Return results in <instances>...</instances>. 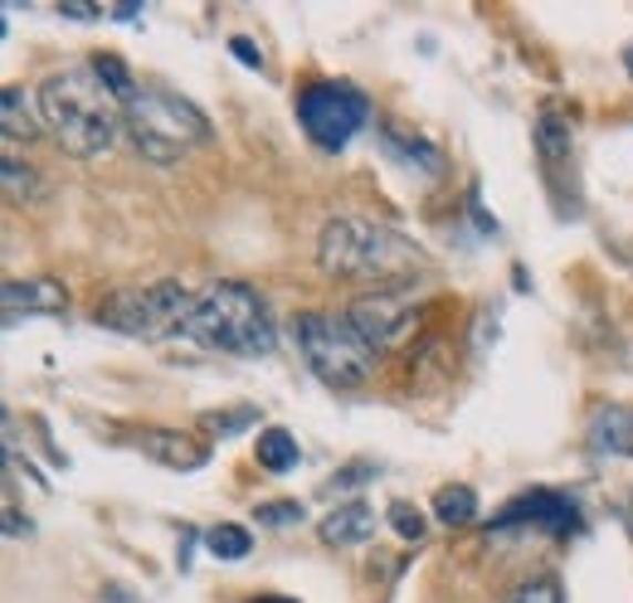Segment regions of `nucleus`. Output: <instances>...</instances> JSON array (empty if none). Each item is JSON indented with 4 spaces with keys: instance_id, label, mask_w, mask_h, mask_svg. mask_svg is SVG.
<instances>
[{
    "instance_id": "28",
    "label": "nucleus",
    "mask_w": 633,
    "mask_h": 603,
    "mask_svg": "<svg viewBox=\"0 0 633 603\" xmlns=\"http://www.w3.org/2000/svg\"><path fill=\"white\" fill-rule=\"evenodd\" d=\"M59 15H69V20H103V6H59Z\"/></svg>"
},
{
    "instance_id": "21",
    "label": "nucleus",
    "mask_w": 633,
    "mask_h": 603,
    "mask_svg": "<svg viewBox=\"0 0 633 603\" xmlns=\"http://www.w3.org/2000/svg\"><path fill=\"white\" fill-rule=\"evenodd\" d=\"M89 64H93L97 73H103V83H107V89H113V93L122 97V103H132V93H137V83H132V73H127V64H122L117 54H97V59H89Z\"/></svg>"
},
{
    "instance_id": "18",
    "label": "nucleus",
    "mask_w": 633,
    "mask_h": 603,
    "mask_svg": "<svg viewBox=\"0 0 633 603\" xmlns=\"http://www.w3.org/2000/svg\"><path fill=\"white\" fill-rule=\"evenodd\" d=\"M434 516L444 526H468L473 516H478V491L473 487H444L434 497Z\"/></svg>"
},
{
    "instance_id": "9",
    "label": "nucleus",
    "mask_w": 633,
    "mask_h": 603,
    "mask_svg": "<svg viewBox=\"0 0 633 603\" xmlns=\"http://www.w3.org/2000/svg\"><path fill=\"white\" fill-rule=\"evenodd\" d=\"M0 302H6V322H15V316H64L69 292L59 278L34 273V278H6Z\"/></svg>"
},
{
    "instance_id": "16",
    "label": "nucleus",
    "mask_w": 633,
    "mask_h": 603,
    "mask_svg": "<svg viewBox=\"0 0 633 603\" xmlns=\"http://www.w3.org/2000/svg\"><path fill=\"white\" fill-rule=\"evenodd\" d=\"M259 467H268V472H292V467H298V438H292L288 428H263Z\"/></svg>"
},
{
    "instance_id": "26",
    "label": "nucleus",
    "mask_w": 633,
    "mask_h": 603,
    "mask_svg": "<svg viewBox=\"0 0 633 603\" xmlns=\"http://www.w3.org/2000/svg\"><path fill=\"white\" fill-rule=\"evenodd\" d=\"M229 49H235V59H239V64H249V69H263V54H259V49H253L249 40H243V34H235V40H229Z\"/></svg>"
},
{
    "instance_id": "12",
    "label": "nucleus",
    "mask_w": 633,
    "mask_h": 603,
    "mask_svg": "<svg viewBox=\"0 0 633 603\" xmlns=\"http://www.w3.org/2000/svg\"><path fill=\"white\" fill-rule=\"evenodd\" d=\"M590 448L609 458H633V404H604L590 418Z\"/></svg>"
},
{
    "instance_id": "25",
    "label": "nucleus",
    "mask_w": 633,
    "mask_h": 603,
    "mask_svg": "<svg viewBox=\"0 0 633 603\" xmlns=\"http://www.w3.org/2000/svg\"><path fill=\"white\" fill-rule=\"evenodd\" d=\"M259 521L263 526H292V521H302V507L298 501H268V507H259Z\"/></svg>"
},
{
    "instance_id": "17",
    "label": "nucleus",
    "mask_w": 633,
    "mask_h": 603,
    "mask_svg": "<svg viewBox=\"0 0 633 603\" xmlns=\"http://www.w3.org/2000/svg\"><path fill=\"white\" fill-rule=\"evenodd\" d=\"M536 142H541V156L551 166L570 162V152H575V142H570V122L556 117V113H541V122H536Z\"/></svg>"
},
{
    "instance_id": "15",
    "label": "nucleus",
    "mask_w": 633,
    "mask_h": 603,
    "mask_svg": "<svg viewBox=\"0 0 633 603\" xmlns=\"http://www.w3.org/2000/svg\"><path fill=\"white\" fill-rule=\"evenodd\" d=\"M385 146H390V156H399L405 166H419L424 176H438V170H444V162H438V152L429 142L409 137V132H399V127H385Z\"/></svg>"
},
{
    "instance_id": "4",
    "label": "nucleus",
    "mask_w": 633,
    "mask_h": 603,
    "mask_svg": "<svg viewBox=\"0 0 633 603\" xmlns=\"http://www.w3.org/2000/svg\"><path fill=\"white\" fill-rule=\"evenodd\" d=\"M127 132L137 142V152L156 166H170L190 152V146L210 142V122L190 103V97L162 89V83H146L132 93L127 103Z\"/></svg>"
},
{
    "instance_id": "13",
    "label": "nucleus",
    "mask_w": 633,
    "mask_h": 603,
    "mask_svg": "<svg viewBox=\"0 0 633 603\" xmlns=\"http://www.w3.org/2000/svg\"><path fill=\"white\" fill-rule=\"evenodd\" d=\"M0 127H6V142H30L44 132V113H40V93H24L10 83L6 97H0Z\"/></svg>"
},
{
    "instance_id": "31",
    "label": "nucleus",
    "mask_w": 633,
    "mask_h": 603,
    "mask_svg": "<svg viewBox=\"0 0 633 603\" xmlns=\"http://www.w3.org/2000/svg\"><path fill=\"white\" fill-rule=\"evenodd\" d=\"M253 603H288V599H253Z\"/></svg>"
},
{
    "instance_id": "11",
    "label": "nucleus",
    "mask_w": 633,
    "mask_h": 603,
    "mask_svg": "<svg viewBox=\"0 0 633 603\" xmlns=\"http://www.w3.org/2000/svg\"><path fill=\"white\" fill-rule=\"evenodd\" d=\"M517 521H546L551 531H575L580 516H575V501L556 497V491H531V497H517L497 516V526H517Z\"/></svg>"
},
{
    "instance_id": "27",
    "label": "nucleus",
    "mask_w": 633,
    "mask_h": 603,
    "mask_svg": "<svg viewBox=\"0 0 633 603\" xmlns=\"http://www.w3.org/2000/svg\"><path fill=\"white\" fill-rule=\"evenodd\" d=\"M365 477H375V467H371V462H356V472L332 477V491H336V487H356V482H365Z\"/></svg>"
},
{
    "instance_id": "24",
    "label": "nucleus",
    "mask_w": 633,
    "mask_h": 603,
    "mask_svg": "<svg viewBox=\"0 0 633 603\" xmlns=\"http://www.w3.org/2000/svg\"><path fill=\"white\" fill-rule=\"evenodd\" d=\"M205 424H210L215 434H225V438H229V434H239V428L259 424V414H253V409H229V414H210Z\"/></svg>"
},
{
    "instance_id": "2",
    "label": "nucleus",
    "mask_w": 633,
    "mask_h": 603,
    "mask_svg": "<svg viewBox=\"0 0 633 603\" xmlns=\"http://www.w3.org/2000/svg\"><path fill=\"white\" fill-rule=\"evenodd\" d=\"M316 268L336 282H405L419 268H429V258H424V249H414L409 239H399L395 229L341 215L322 225Z\"/></svg>"
},
{
    "instance_id": "20",
    "label": "nucleus",
    "mask_w": 633,
    "mask_h": 603,
    "mask_svg": "<svg viewBox=\"0 0 633 603\" xmlns=\"http://www.w3.org/2000/svg\"><path fill=\"white\" fill-rule=\"evenodd\" d=\"M205 550L215 560H243L253 550V536L243 526H215V531H205Z\"/></svg>"
},
{
    "instance_id": "22",
    "label": "nucleus",
    "mask_w": 633,
    "mask_h": 603,
    "mask_svg": "<svg viewBox=\"0 0 633 603\" xmlns=\"http://www.w3.org/2000/svg\"><path fill=\"white\" fill-rule=\"evenodd\" d=\"M390 526H395V536H399V540H409V545L424 536V516H419V511H409L405 501H395V507H390Z\"/></svg>"
},
{
    "instance_id": "7",
    "label": "nucleus",
    "mask_w": 633,
    "mask_h": 603,
    "mask_svg": "<svg viewBox=\"0 0 633 603\" xmlns=\"http://www.w3.org/2000/svg\"><path fill=\"white\" fill-rule=\"evenodd\" d=\"M365 117H371V103H365L356 89H346V83H312V89H302V97H298L302 132H308L322 152H341V146L365 127Z\"/></svg>"
},
{
    "instance_id": "23",
    "label": "nucleus",
    "mask_w": 633,
    "mask_h": 603,
    "mask_svg": "<svg viewBox=\"0 0 633 603\" xmlns=\"http://www.w3.org/2000/svg\"><path fill=\"white\" fill-rule=\"evenodd\" d=\"M511 603H565V594H560V584L546 574V580H531V584H521L517 589V599Z\"/></svg>"
},
{
    "instance_id": "6",
    "label": "nucleus",
    "mask_w": 633,
    "mask_h": 603,
    "mask_svg": "<svg viewBox=\"0 0 633 603\" xmlns=\"http://www.w3.org/2000/svg\"><path fill=\"white\" fill-rule=\"evenodd\" d=\"M190 306H195V292L166 278V282L122 288L113 298H103L97 302V326L137 336V341H170V336H186Z\"/></svg>"
},
{
    "instance_id": "5",
    "label": "nucleus",
    "mask_w": 633,
    "mask_h": 603,
    "mask_svg": "<svg viewBox=\"0 0 633 603\" xmlns=\"http://www.w3.org/2000/svg\"><path fill=\"white\" fill-rule=\"evenodd\" d=\"M298 346L308 371L332 389H361L381 365V351L365 346V336L346 316L332 312H302L298 316Z\"/></svg>"
},
{
    "instance_id": "1",
    "label": "nucleus",
    "mask_w": 633,
    "mask_h": 603,
    "mask_svg": "<svg viewBox=\"0 0 633 603\" xmlns=\"http://www.w3.org/2000/svg\"><path fill=\"white\" fill-rule=\"evenodd\" d=\"M40 113L49 137L69 156L89 162V156H103L113 146L117 127L127 122V103L107 89L93 64H69L40 83Z\"/></svg>"
},
{
    "instance_id": "30",
    "label": "nucleus",
    "mask_w": 633,
    "mask_h": 603,
    "mask_svg": "<svg viewBox=\"0 0 633 603\" xmlns=\"http://www.w3.org/2000/svg\"><path fill=\"white\" fill-rule=\"evenodd\" d=\"M624 69H629V79H633V44H629V54H624Z\"/></svg>"
},
{
    "instance_id": "19",
    "label": "nucleus",
    "mask_w": 633,
    "mask_h": 603,
    "mask_svg": "<svg viewBox=\"0 0 633 603\" xmlns=\"http://www.w3.org/2000/svg\"><path fill=\"white\" fill-rule=\"evenodd\" d=\"M0 176H6V195H10V200H40V176H34V170L30 166H20V156L15 152H6V156H0Z\"/></svg>"
},
{
    "instance_id": "3",
    "label": "nucleus",
    "mask_w": 633,
    "mask_h": 603,
    "mask_svg": "<svg viewBox=\"0 0 633 603\" xmlns=\"http://www.w3.org/2000/svg\"><path fill=\"white\" fill-rule=\"evenodd\" d=\"M190 341H200L205 351H225V355H243V361H259V355H273V316H268L263 298L249 288V282H205L195 292L190 306Z\"/></svg>"
},
{
    "instance_id": "29",
    "label": "nucleus",
    "mask_w": 633,
    "mask_h": 603,
    "mask_svg": "<svg viewBox=\"0 0 633 603\" xmlns=\"http://www.w3.org/2000/svg\"><path fill=\"white\" fill-rule=\"evenodd\" d=\"M473 219H478V225H482L487 233H497V219H492V215H487V209H482L478 200H473Z\"/></svg>"
},
{
    "instance_id": "14",
    "label": "nucleus",
    "mask_w": 633,
    "mask_h": 603,
    "mask_svg": "<svg viewBox=\"0 0 633 603\" xmlns=\"http://www.w3.org/2000/svg\"><path fill=\"white\" fill-rule=\"evenodd\" d=\"M316 536H322L326 545H361L365 536H375V511L365 507V501H346V507H336L316 526Z\"/></svg>"
},
{
    "instance_id": "10",
    "label": "nucleus",
    "mask_w": 633,
    "mask_h": 603,
    "mask_svg": "<svg viewBox=\"0 0 633 603\" xmlns=\"http://www.w3.org/2000/svg\"><path fill=\"white\" fill-rule=\"evenodd\" d=\"M142 453L156 467H170V472H200V467L210 462V448H205L200 438L180 434V428H146Z\"/></svg>"
},
{
    "instance_id": "8",
    "label": "nucleus",
    "mask_w": 633,
    "mask_h": 603,
    "mask_svg": "<svg viewBox=\"0 0 633 603\" xmlns=\"http://www.w3.org/2000/svg\"><path fill=\"white\" fill-rule=\"evenodd\" d=\"M346 322L361 331L371 351H390L419 331V306H414L405 292L381 288V292H361V298L346 306Z\"/></svg>"
}]
</instances>
